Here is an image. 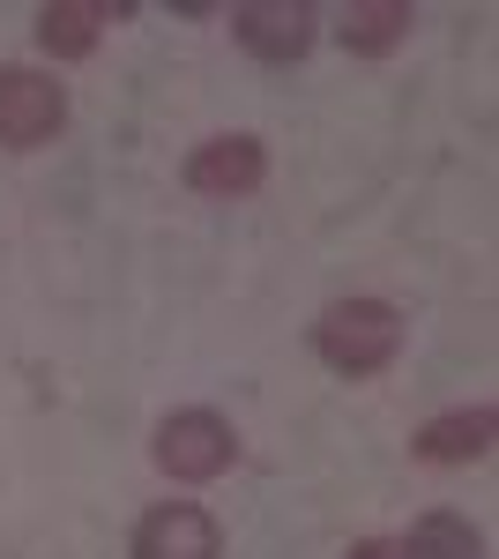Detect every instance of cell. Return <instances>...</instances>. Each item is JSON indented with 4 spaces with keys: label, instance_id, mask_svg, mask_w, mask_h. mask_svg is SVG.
I'll use <instances>...</instances> for the list:
<instances>
[{
    "label": "cell",
    "instance_id": "cell-6",
    "mask_svg": "<svg viewBox=\"0 0 499 559\" xmlns=\"http://www.w3.org/2000/svg\"><path fill=\"white\" fill-rule=\"evenodd\" d=\"M134 559H216V522L194 500L150 508V515L134 522Z\"/></svg>",
    "mask_w": 499,
    "mask_h": 559
},
{
    "label": "cell",
    "instance_id": "cell-8",
    "mask_svg": "<svg viewBox=\"0 0 499 559\" xmlns=\"http://www.w3.org/2000/svg\"><path fill=\"white\" fill-rule=\"evenodd\" d=\"M112 15L120 8H105V0H52V8H38V45L52 60H83Z\"/></svg>",
    "mask_w": 499,
    "mask_h": 559
},
{
    "label": "cell",
    "instance_id": "cell-7",
    "mask_svg": "<svg viewBox=\"0 0 499 559\" xmlns=\"http://www.w3.org/2000/svg\"><path fill=\"white\" fill-rule=\"evenodd\" d=\"M492 432H499V418L477 403V411H448V418H432V426H417V455L425 463H477V455H492Z\"/></svg>",
    "mask_w": 499,
    "mask_h": 559
},
{
    "label": "cell",
    "instance_id": "cell-9",
    "mask_svg": "<svg viewBox=\"0 0 499 559\" xmlns=\"http://www.w3.org/2000/svg\"><path fill=\"white\" fill-rule=\"evenodd\" d=\"M411 0H351L343 8V23H335V38L343 52H395V45L411 38Z\"/></svg>",
    "mask_w": 499,
    "mask_h": 559
},
{
    "label": "cell",
    "instance_id": "cell-11",
    "mask_svg": "<svg viewBox=\"0 0 499 559\" xmlns=\"http://www.w3.org/2000/svg\"><path fill=\"white\" fill-rule=\"evenodd\" d=\"M351 559H403V545H395V537H358Z\"/></svg>",
    "mask_w": 499,
    "mask_h": 559
},
{
    "label": "cell",
    "instance_id": "cell-1",
    "mask_svg": "<svg viewBox=\"0 0 499 559\" xmlns=\"http://www.w3.org/2000/svg\"><path fill=\"white\" fill-rule=\"evenodd\" d=\"M313 350H321V366L366 381L380 366H395V350H403V313L388 299H335L329 313L313 321Z\"/></svg>",
    "mask_w": 499,
    "mask_h": 559
},
{
    "label": "cell",
    "instance_id": "cell-10",
    "mask_svg": "<svg viewBox=\"0 0 499 559\" xmlns=\"http://www.w3.org/2000/svg\"><path fill=\"white\" fill-rule=\"evenodd\" d=\"M403 545V559H485V545H477V530L462 515H448V508H432V515H417L411 537H395Z\"/></svg>",
    "mask_w": 499,
    "mask_h": 559
},
{
    "label": "cell",
    "instance_id": "cell-3",
    "mask_svg": "<svg viewBox=\"0 0 499 559\" xmlns=\"http://www.w3.org/2000/svg\"><path fill=\"white\" fill-rule=\"evenodd\" d=\"M68 120V90L38 68H0V150H45Z\"/></svg>",
    "mask_w": 499,
    "mask_h": 559
},
{
    "label": "cell",
    "instance_id": "cell-4",
    "mask_svg": "<svg viewBox=\"0 0 499 559\" xmlns=\"http://www.w3.org/2000/svg\"><path fill=\"white\" fill-rule=\"evenodd\" d=\"M261 179H269V150L253 134H209L187 157V187L209 194V202H247Z\"/></svg>",
    "mask_w": 499,
    "mask_h": 559
},
{
    "label": "cell",
    "instance_id": "cell-5",
    "mask_svg": "<svg viewBox=\"0 0 499 559\" xmlns=\"http://www.w3.org/2000/svg\"><path fill=\"white\" fill-rule=\"evenodd\" d=\"M231 31H239V45H247L253 60L292 68V60H306V45H313V8L306 0H247L231 15Z\"/></svg>",
    "mask_w": 499,
    "mask_h": 559
},
{
    "label": "cell",
    "instance_id": "cell-2",
    "mask_svg": "<svg viewBox=\"0 0 499 559\" xmlns=\"http://www.w3.org/2000/svg\"><path fill=\"white\" fill-rule=\"evenodd\" d=\"M239 463V432L224 426L216 411H171L157 426V471L179 485H209Z\"/></svg>",
    "mask_w": 499,
    "mask_h": 559
}]
</instances>
